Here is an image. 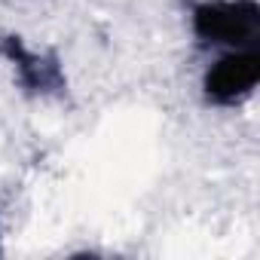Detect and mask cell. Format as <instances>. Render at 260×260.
Here are the masks:
<instances>
[{
    "instance_id": "obj_2",
    "label": "cell",
    "mask_w": 260,
    "mask_h": 260,
    "mask_svg": "<svg viewBox=\"0 0 260 260\" xmlns=\"http://www.w3.org/2000/svg\"><path fill=\"white\" fill-rule=\"evenodd\" d=\"M257 83H260V49L254 43L217 58L202 77V92L211 104H236L248 98Z\"/></svg>"
},
{
    "instance_id": "obj_3",
    "label": "cell",
    "mask_w": 260,
    "mask_h": 260,
    "mask_svg": "<svg viewBox=\"0 0 260 260\" xmlns=\"http://www.w3.org/2000/svg\"><path fill=\"white\" fill-rule=\"evenodd\" d=\"M0 55L7 61H13V68L19 74V83L28 92L46 95V92H61L64 89V71H61L58 58L31 52L22 37H4L0 40Z\"/></svg>"
},
{
    "instance_id": "obj_1",
    "label": "cell",
    "mask_w": 260,
    "mask_h": 260,
    "mask_svg": "<svg viewBox=\"0 0 260 260\" xmlns=\"http://www.w3.org/2000/svg\"><path fill=\"white\" fill-rule=\"evenodd\" d=\"M193 34L208 46H254L260 34L257 0H205L193 10Z\"/></svg>"
}]
</instances>
